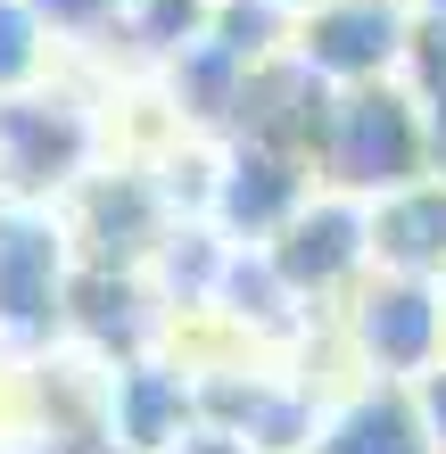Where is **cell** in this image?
<instances>
[{
    "label": "cell",
    "instance_id": "obj_5",
    "mask_svg": "<svg viewBox=\"0 0 446 454\" xmlns=\"http://www.w3.org/2000/svg\"><path fill=\"white\" fill-rule=\"evenodd\" d=\"M273 273L298 289L314 314H339L348 289L372 273V207L364 199H339V191H314L290 223L265 239Z\"/></svg>",
    "mask_w": 446,
    "mask_h": 454
},
{
    "label": "cell",
    "instance_id": "obj_1",
    "mask_svg": "<svg viewBox=\"0 0 446 454\" xmlns=\"http://www.w3.org/2000/svg\"><path fill=\"white\" fill-rule=\"evenodd\" d=\"M314 182L339 199H388L405 182L430 174V141H422V116H413V91L388 74V83H356V91H331L323 99V124H314Z\"/></svg>",
    "mask_w": 446,
    "mask_h": 454
},
{
    "label": "cell",
    "instance_id": "obj_11",
    "mask_svg": "<svg viewBox=\"0 0 446 454\" xmlns=\"http://www.w3.org/2000/svg\"><path fill=\"white\" fill-rule=\"evenodd\" d=\"M50 59H59V42H50V25L25 9V0H0V91H25L42 83Z\"/></svg>",
    "mask_w": 446,
    "mask_h": 454
},
{
    "label": "cell",
    "instance_id": "obj_14",
    "mask_svg": "<svg viewBox=\"0 0 446 454\" xmlns=\"http://www.w3.org/2000/svg\"><path fill=\"white\" fill-rule=\"evenodd\" d=\"M413 17H430V25H446V0H413Z\"/></svg>",
    "mask_w": 446,
    "mask_h": 454
},
{
    "label": "cell",
    "instance_id": "obj_15",
    "mask_svg": "<svg viewBox=\"0 0 446 454\" xmlns=\"http://www.w3.org/2000/svg\"><path fill=\"white\" fill-rule=\"evenodd\" d=\"M281 9H314V0H281Z\"/></svg>",
    "mask_w": 446,
    "mask_h": 454
},
{
    "label": "cell",
    "instance_id": "obj_2",
    "mask_svg": "<svg viewBox=\"0 0 446 454\" xmlns=\"http://www.w3.org/2000/svg\"><path fill=\"white\" fill-rule=\"evenodd\" d=\"M331 331L348 347L356 380H422L446 364V281L372 264L348 289V306L331 314Z\"/></svg>",
    "mask_w": 446,
    "mask_h": 454
},
{
    "label": "cell",
    "instance_id": "obj_10",
    "mask_svg": "<svg viewBox=\"0 0 446 454\" xmlns=\"http://www.w3.org/2000/svg\"><path fill=\"white\" fill-rule=\"evenodd\" d=\"M397 83L413 91V116H422V141H430V174H446V25L413 17Z\"/></svg>",
    "mask_w": 446,
    "mask_h": 454
},
{
    "label": "cell",
    "instance_id": "obj_3",
    "mask_svg": "<svg viewBox=\"0 0 446 454\" xmlns=\"http://www.w3.org/2000/svg\"><path fill=\"white\" fill-rule=\"evenodd\" d=\"M99 141H108V116L74 91H50V74L0 91V191L17 207H50L59 191H74L99 166Z\"/></svg>",
    "mask_w": 446,
    "mask_h": 454
},
{
    "label": "cell",
    "instance_id": "obj_7",
    "mask_svg": "<svg viewBox=\"0 0 446 454\" xmlns=\"http://www.w3.org/2000/svg\"><path fill=\"white\" fill-rule=\"evenodd\" d=\"M199 380L166 356H124L108 364V438L124 454H174L199 430Z\"/></svg>",
    "mask_w": 446,
    "mask_h": 454
},
{
    "label": "cell",
    "instance_id": "obj_13",
    "mask_svg": "<svg viewBox=\"0 0 446 454\" xmlns=\"http://www.w3.org/2000/svg\"><path fill=\"white\" fill-rule=\"evenodd\" d=\"M413 396H422V421H430V446L446 454V364H438V372H422V380H413Z\"/></svg>",
    "mask_w": 446,
    "mask_h": 454
},
{
    "label": "cell",
    "instance_id": "obj_8",
    "mask_svg": "<svg viewBox=\"0 0 446 454\" xmlns=\"http://www.w3.org/2000/svg\"><path fill=\"white\" fill-rule=\"evenodd\" d=\"M306 454H438V446H430L413 380H356L323 405Z\"/></svg>",
    "mask_w": 446,
    "mask_h": 454
},
{
    "label": "cell",
    "instance_id": "obj_12",
    "mask_svg": "<svg viewBox=\"0 0 446 454\" xmlns=\"http://www.w3.org/2000/svg\"><path fill=\"white\" fill-rule=\"evenodd\" d=\"M25 9L50 25V42H116L133 0H25Z\"/></svg>",
    "mask_w": 446,
    "mask_h": 454
},
{
    "label": "cell",
    "instance_id": "obj_4",
    "mask_svg": "<svg viewBox=\"0 0 446 454\" xmlns=\"http://www.w3.org/2000/svg\"><path fill=\"white\" fill-rule=\"evenodd\" d=\"M413 34V0H314L290 25V67H306L323 91L388 83L405 67Z\"/></svg>",
    "mask_w": 446,
    "mask_h": 454
},
{
    "label": "cell",
    "instance_id": "obj_9",
    "mask_svg": "<svg viewBox=\"0 0 446 454\" xmlns=\"http://www.w3.org/2000/svg\"><path fill=\"white\" fill-rule=\"evenodd\" d=\"M372 264L446 281V174H422L405 191L372 199Z\"/></svg>",
    "mask_w": 446,
    "mask_h": 454
},
{
    "label": "cell",
    "instance_id": "obj_6",
    "mask_svg": "<svg viewBox=\"0 0 446 454\" xmlns=\"http://www.w3.org/2000/svg\"><path fill=\"white\" fill-rule=\"evenodd\" d=\"M74 239L50 207H17L0 223V339H50L67 323Z\"/></svg>",
    "mask_w": 446,
    "mask_h": 454
}]
</instances>
